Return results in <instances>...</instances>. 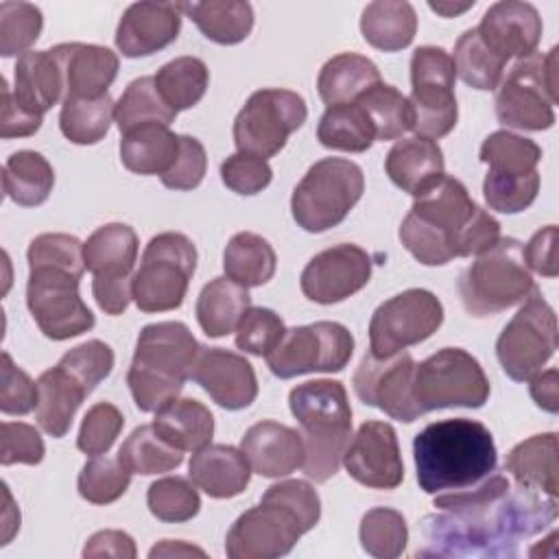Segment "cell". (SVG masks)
Here are the masks:
<instances>
[{"mask_svg":"<svg viewBox=\"0 0 559 559\" xmlns=\"http://www.w3.org/2000/svg\"><path fill=\"white\" fill-rule=\"evenodd\" d=\"M424 518V546L417 557H513L518 544L557 520V498L511 487L507 476L489 474L474 487L437 496Z\"/></svg>","mask_w":559,"mask_h":559,"instance_id":"cell-1","label":"cell"},{"mask_svg":"<svg viewBox=\"0 0 559 559\" xmlns=\"http://www.w3.org/2000/svg\"><path fill=\"white\" fill-rule=\"evenodd\" d=\"M400 240L417 262L441 266L493 247L500 240V223L472 201L459 179L443 175L415 197L400 225Z\"/></svg>","mask_w":559,"mask_h":559,"instance_id":"cell-2","label":"cell"},{"mask_svg":"<svg viewBox=\"0 0 559 559\" xmlns=\"http://www.w3.org/2000/svg\"><path fill=\"white\" fill-rule=\"evenodd\" d=\"M417 483L426 493L461 491L496 472L498 452L489 428L454 417L428 424L413 441Z\"/></svg>","mask_w":559,"mask_h":559,"instance_id":"cell-3","label":"cell"},{"mask_svg":"<svg viewBox=\"0 0 559 559\" xmlns=\"http://www.w3.org/2000/svg\"><path fill=\"white\" fill-rule=\"evenodd\" d=\"M201 345L181 321H157L142 328L127 384L142 413H155L173 402L188 378Z\"/></svg>","mask_w":559,"mask_h":559,"instance_id":"cell-4","label":"cell"},{"mask_svg":"<svg viewBox=\"0 0 559 559\" xmlns=\"http://www.w3.org/2000/svg\"><path fill=\"white\" fill-rule=\"evenodd\" d=\"M288 406L301 426L304 474L314 483L330 480L352 437V406L343 382L321 378L297 384L288 395Z\"/></svg>","mask_w":559,"mask_h":559,"instance_id":"cell-5","label":"cell"},{"mask_svg":"<svg viewBox=\"0 0 559 559\" xmlns=\"http://www.w3.org/2000/svg\"><path fill=\"white\" fill-rule=\"evenodd\" d=\"M114 352L107 343L92 338L68 349L61 360L37 380L35 417L39 428L61 439L83 400L111 373Z\"/></svg>","mask_w":559,"mask_h":559,"instance_id":"cell-6","label":"cell"},{"mask_svg":"<svg viewBox=\"0 0 559 559\" xmlns=\"http://www.w3.org/2000/svg\"><path fill=\"white\" fill-rule=\"evenodd\" d=\"M459 293L472 317H493L507 308L524 304L537 286L524 260V247L515 238H500L478 253L461 273Z\"/></svg>","mask_w":559,"mask_h":559,"instance_id":"cell-7","label":"cell"},{"mask_svg":"<svg viewBox=\"0 0 559 559\" xmlns=\"http://www.w3.org/2000/svg\"><path fill=\"white\" fill-rule=\"evenodd\" d=\"M362 190L365 175L356 162L343 157L319 159L293 190V218L301 229L321 234L345 221Z\"/></svg>","mask_w":559,"mask_h":559,"instance_id":"cell-8","label":"cell"},{"mask_svg":"<svg viewBox=\"0 0 559 559\" xmlns=\"http://www.w3.org/2000/svg\"><path fill=\"white\" fill-rule=\"evenodd\" d=\"M26 306L33 321L52 341H66L94 328V314L79 295L81 266L28 262Z\"/></svg>","mask_w":559,"mask_h":559,"instance_id":"cell-9","label":"cell"},{"mask_svg":"<svg viewBox=\"0 0 559 559\" xmlns=\"http://www.w3.org/2000/svg\"><path fill=\"white\" fill-rule=\"evenodd\" d=\"M557 52V46L546 55L533 52L509 70L496 92V116L504 127L544 131L555 124Z\"/></svg>","mask_w":559,"mask_h":559,"instance_id":"cell-10","label":"cell"},{"mask_svg":"<svg viewBox=\"0 0 559 559\" xmlns=\"http://www.w3.org/2000/svg\"><path fill=\"white\" fill-rule=\"evenodd\" d=\"M197 269V249L186 234L164 231L148 240L133 273V301L142 312H166L183 304Z\"/></svg>","mask_w":559,"mask_h":559,"instance_id":"cell-11","label":"cell"},{"mask_svg":"<svg viewBox=\"0 0 559 559\" xmlns=\"http://www.w3.org/2000/svg\"><path fill=\"white\" fill-rule=\"evenodd\" d=\"M413 397L421 413L452 406L480 408L489 400V380L472 354L443 347L415 365Z\"/></svg>","mask_w":559,"mask_h":559,"instance_id":"cell-12","label":"cell"},{"mask_svg":"<svg viewBox=\"0 0 559 559\" xmlns=\"http://www.w3.org/2000/svg\"><path fill=\"white\" fill-rule=\"evenodd\" d=\"M456 68L452 57L439 46H419L411 57V83L408 98L413 114V131L426 140H439L448 135L459 118L454 96Z\"/></svg>","mask_w":559,"mask_h":559,"instance_id":"cell-13","label":"cell"},{"mask_svg":"<svg viewBox=\"0 0 559 559\" xmlns=\"http://www.w3.org/2000/svg\"><path fill=\"white\" fill-rule=\"evenodd\" d=\"M138 234L124 223L100 225L83 242L85 269L94 275L92 293L98 308L111 317L122 314L133 299V264Z\"/></svg>","mask_w":559,"mask_h":559,"instance_id":"cell-14","label":"cell"},{"mask_svg":"<svg viewBox=\"0 0 559 559\" xmlns=\"http://www.w3.org/2000/svg\"><path fill=\"white\" fill-rule=\"evenodd\" d=\"M306 100L297 92L258 90L234 120V142L240 153L269 159L284 148L290 133L306 122Z\"/></svg>","mask_w":559,"mask_h":559,"instance_id":"cell-15","label":"cell"},{"mask_svg":"<svg viewBox=\"0 0 559 559\" xmlns=\"http://www.w3.org/2000/svg\"><path fill=\"white\" fill-rule=\"evenodd\" d=\"M557 314L550 304L533 293L496 341V356L502 371L515 380H531L555 356Z\"/></svg>","mask_w":559,"mask_h":559,"instance_id":"cell-16","label":"cell"},{"mask_svg":"<svg viewBox=\"0 0 559 559\" xmlns=\"http://www.w3.org/2000/svg\"><path fill=\"white\" fill-rule=\"evenodd\" d=\"M354 354L352 332L336 321H317L284 332L266 365L273 376L288 380L304 373L341 371Z\"/></svg>","mask_w":559,"mask_h":559,"instance_id":"cell-17","label":"cell"},{"mask_svg":"<svg viewBox=\"0 0 559 559\" xmlns=\"http://www.w3.org/2000/svg\"><path fill=\"white\" fill-rule=\"evenodd\" d=\"M443 323V306L426 288H408L382 301L369 321V354L386 358L432 336Z\"/></svg>","mask_w":559,"mask_h":559,"instance_id":"cell-18","label":"cell"},{"mask_svg":"<svg viewBox=\"0 0 559 559\" xmlns=\"http://www.w3.org/2000/svg\"><path fill=\"white\" fill-rule=\"evenodd\" d=\"M304 533L308 528L290 507L262 496L258 507L231 524L225 552L231 559H275L288 555Z\"/></svg>","mask_w":559,"mask_h":559,"instance_id":"cell-19","label":"cell"},{"mask_svg":"<svg viewBox=\"0 0 559 559\" xmlns=\"http://www.w3.org/2000/svg\"><path fill=\"white\" fill-rule=\"evenodd\" d=\"M415 365L408 352H397L386 358L365 354L352 378L358 400L397 421H415L424 415L413 397Z\"/></svg>","mask_w":559,"mask_h":559,"instance_id":"cell-20","label":"cell"},{"mask_svg":"<svg viewBox=\"0 0 559 559\" xmlns=\"http://www.w3.org/2000/svg\"><path fill=\"white\" fill-rule=\"evenodd\" d=\"M371 255L352 242L323 249L304 266L299 286L314 304H338L369 284Z\"/></svg>","mask_w":559,"mask_h":559,"instance_id":"cell-21","label":"cell"},{"mask_svg":"<svg viewBox=\"0 0 559 559\" xmlns=\"http://www.w3.org/2000/svg\"><path fill=\"white\" fill-rule=\"evenodd\" d=\"M343 465L365 487L395 489L404 480V463L393 426L386 421H365L349 441Z\"/></svg>","mask_w":559,"mask_h":559,"instance_id":"cell-22","label":"cell"},{"mask_svg":"<svg viewBox=\"0 0 559 559\" xmlns=\"http://www.w3.org/2000/svg\"><path fill=\"white\" fill-rule=\"evenodd\" d=\"M192 380L227 411L247 408L258 395V378L251 362L223 347H201Z\"/></svg>","mask_w":559,"mask_h":559,"instance_id":"cell-23","label":"cell"},{"mask_svg":"<svg viewBox=\"0 0 559 559\" xmlns=\"http://www.w3.org/2000/svg\"><path fill=\"white\" fill-rule=\"evenodd\" d=\"M476 31L483 44L500 59H522L533 55L542 39V17L531 2L502 0L485 11Z\"/></svg>","mask_w":559,"mask_h":559,"instance_id":"cell-24","label":"cell"},{"mask_svg":"<svg viewBox=\"0 0 559 559\" xmlns=\"http://www.w3.org/2000/svg\"><path fill=\"white\" fill-rule=\"evenodd\" d=\"M181 2H135L116 28V46L129 57L153 55L173 44L181 31Z\"/></svg>","mask_w":559,"mask_h":559,"instance_id":"cell-25","label":"cell"},{"mask_svg":"<svg viewBox=\"0 0 559 559\" xmlns=\"http://www.w3.org/2000/svg\"><path fill=\"white\" fill-rule=\"evenodd\" d=\"M50 50L63 74V100L103 96L118 74V55L105 46L70 41Z\"/></svg>","mask_w":559,"mask_h":559,"instance_id":"cell-26","label":"cell"},{"mask_svg":"<svg viewBox=\"0 0 559 559\" xmlns=\"http://www.w3.org/2000/svg\"><path fill=\"white\" fill-rule=\"evenodd\" d=\"M240 452L255 474L264 478H280L301 467L304 439L295 428L264 419L242 435Z\"/></svg>","mask_w":559,"mask_h":559,"instance_id":"cell-27","label":"cell"},{"mask_svg":"<svg viewBox=\"0 0 559 559\" xmlns=\"http://www.w3.org/2000/svg\"><path fill=\"white\" fill-rule=\"evenodd\" d=\"M15 103L31 116L44 118V114L63 100V74L55 52L48 50H28L17 57L15 63Z\"/></svg>","mask_w":559,"mask_h":559,"instance_id":"cell-28","label":"cell"},{"mask_svg":"<svg viewBox=\"0 0 559 559\" xmlns=\"http://www.w3.org/2000/svg\"><path fill=\"white\" fill-rule=\"evenodd\" d=\"M389 179L404 192L419 197L432 188L445 173L443 153L435 140L404 138L397 140L384 159Z\"/></svg>","mask_w":559,"mask_h":559,"instance_id":"cell-29","label":"cell"},{"mask_svg":"<svg viewBox=\"0 0 559 559\" xmlns=\"http://www.w3.org/2000/svg\"><path fill=\"white\" fill-rule=\"evenodd\" d=\"M190 480L210 498H234L249 485L251 467L245 454L225 443H207L188 463Z\"/></svg>","mask_w":559,"mask_h":559,"instance_id":"cell-30","label":"cell"},{"mask_svg":"<svg viewBox=\"0 0 559 559\" xmlns=\"http://www.w3.org/2000/svg\"><path fill=\"white\" fill-rule=\"evenodd\" d=\"M179 153V135L166 124L148 122L122 133L120 159L138 175H164Z\"/></svg>","mask_w":559,"mask_h":559,"instance_id":"cell-31","label":"cell"},{"mask_svg":"<svg viewBox=\"0 0 559 559\" xmlns=\"http://www.w3.org/2000/svg\"><path fill=\"white\" fill-rule=\"evenodd\" d=\"M155 432L177 450H201L214 435V417L205 404L192 397H175L153 419Z\"/></svg>","mask_w":559,"mask_h":559,"instance_id":"cell-32","label":"cell"},{"mask_svg":"<svg viewBox=\"0 0 559 559\" xmlns=\"http://www.w3.org/2000/svg\"><path fill=\"white\" fill-rule=\"evenodd\" d=\"M251 308V297L245 286L229 277L207 282L197 299V321L210 338H221L236 332L245 312Z\"/></svg>","mask_w":559,"mask_h":559,"instance_id":"cell-33","label":"cell"},{"mask_svg":"<svg viewBox=\"0 0 559 559\" xmlns=\"http://www.w3.org/2000/svg\"><path fill=\"white\" fill-rule=\"evenodd\" d=\"M376 83H380V70L371 59L356 52H341L323 63L317 90L321 100L332 107L354 103Z\"/></svg>","mask_w":559,"mask_h":559,"instance_id":"cell-34","label":"cell"},{"mask_svg":"<svg viewBox=\"0 0 559 559\" xmlns=\"http://www.w3.org/2000/svg\"><path fill=\"white\" fill-rule=\"evenodd\" d=\"M417 31V15L411 2L378 0L369 2L360 15L365 41L384 52H397L411 46Z\"/></svg>","mask_w":559,"mask_h":559,"instance_id":"cell-35","label":"cell"},{"mask_svg":"<svg viewBox=\"0 0 559 559\" xmlns=\"http://www.w3.org/2000/svg\"><path fill=\"white\" fill-rule=\"evenodd\" d=\"M504 469L518 480V485L539 489L557 498V435L542 432L518 443L507 461Z\"/></svg>","mask_w":559,"mask_h":559,"instance_id":"cell-36","label":"cell"},{"mask_svg":"<svg viewBox=\"0 0 559 559\" xmlns=\"http://www.w3.org/2000/svg\"><path fill=\"white\" fill-rule=\"evenodd\" d=\"M181 11L210 41L223 46L240 44L253 28V9L249 2L240 0L181 2Z\"/></svg>","mask_w":559,"mask_h":559,"instance_id":"cell-37","label":"cell"},{"mask_svg":"<svg viewBox=\"0 0 559 559\" xmlns=\"http://www.w3.org/2000/svg\"><path fill=\"white\" fill-rule=\"evenodd\" d=\"M52 186L55 170L37 151H17L2 166V190L22 207L41 205L50 197Z\"/></svg>","mask_w":559,"mask_h":559,"instance_id":"cell-38","label":"cell"},{"mask_svg":"<svg viewBox=\"0 0 559 559\" xmlns=\"http://www.w3.org/2000/svg\"><path fill=\"white\" fill-rule=\"evenodd\" d=\"M277 255L266 238L253 231H238L225 247L223 269L231 282L253 288L266 284L275 275Z\"/></svg>","mask_w":559,"mask_h":559,"instance_id":"cell-39","label":"cell"},{"mask_svg":"<svg viewBox=\"0 0 559 559\" xmlns=\"http://www.w3.org/2000/svg\"><path fill=\"white\" fill-rule=\"evenodd\" d=\"M317 138L325 148L362 153L376 142V131L365 109L354 100L328 107L319 120Z\"/></svg>","mask_w":559,"mask_h":559,"instance_id":"cell-40","label":"cell"},{"mask_svg":"<svg viewBox=\"0 0 559 559\" xmlns=\"http://www.w3.org/2000/svg\"><path fill=\"white\" fill-rule=\"evenodd\" d=\"M207 83V66L192 55L177 57L164 63L155 74V85L173 111L194 107L203 98Z\"/></svg>","mask_w":559,"mask_h":559,"instance_id":"cell-41","label":"cell"},{"mask_svg":"<svg viewBox=\"0 0 559 559\" xmlns=\"http://www.w3.org/2000/svg\"><path fill=\"white\" fill-rule=\"evenodd\" d=\"M118 459L131 474L151 476V474H164V472L177 469L183 461V454L181 450L164 441L155 432L153 424H146L135 428L124 439V443L118 450Z\"/></svg>","mask_w":559,"mask_h":559,"instance_id":"cell-42","label":"cell"},{"mask_svg":"<svg viewBox=\"0 0 559 559\" xmlns=\"http://www.w3.org/2000/svg\"><path fill=\"white\" fill-rule=\"evenodd\" d=\"M114 111L116 103L109 92L96 98H66L59 114V129L74 144H96L107 135Z\"/></svg>","mask_w":559,"mask_h":559,"instance_id":"cell-43","label":"cell"},{"mask_svg":"<svg viewBox=\"0 0 559 559\" xmlns=\"http://www.w3.org/2000/svg\"><path fill=\"white\" fill-rule=\"evenodd\" d=\"M177 111L168 107V103L162 98L155 76H140L127 85L122 96L116 103L114 120L120 129V133H127L129 129H135L140 124L159 122L170 124L175 120Z\"/></svg>","mask_w":559,"mask_h":559,"instance_id":"cell-44","label":"cell"},{"mask_svg":"<svg viewBox=\"0 0 559 559\" xmlns=\"http://www.w3.org/2000/svg\"><path fill=\"white\" fill-rule=\"evenodd\" d=\"M356 103L369 116L376 131V140H397L413 127L408 98L393 85L380 81L371 85L365 94H360Z\"/></svg>","mask_w":559,"mask_h":559,"instance_id":"cell-45","label":"cell"},{"mask_svg":"<svg viewBox=\"0 0 559 559\" xmlns=\"http://www.w3.org/2000/svg\"><path fill=\"white\" fill-rule=\"evenodd\" d=\"M478 157L483 164L489 166L487 173L522 177L537 170L542 148L524 135L511 131H493L480 144Z\"/></svg>","mask_w":559,"mask_h":559,"instance_id":"cell-46","label":"cell"},{"mask_svg":"<svg viewBox=\"0 0 559 559\" xmlns=\"http://www.w3.org/2000/svg\"><path fill=\"white\" fill-rule=\"evenodd\" d=\"M452 61L463 83L474 90H496L502 79V70L507 66L504 59L493 55L483 44L476 28H467L459 37Z\"/></svg>","mask_w":559,"mask_h":559,"instance_id":"cell-47","label":"cell"},{"mask_svg":"<svg viewBox=\"0 0 559 559\" xmlns=\"http://www.w3.org/2000/svg\"><path fill=\"white\" fill-rule=\"evenodd\" d=\"M362 550L378 559H393L406 550L408 526L400 511L373 507L360 520Z\"/></svg>","mask_w":559,"mask_h":559,"instance_id":"cell-48","label":"cell"},{"mask_svg":"<svg viewBox=\"0 0 559 559\" xmlns=\"http://www.w3.org/2000/svg\"><path fill=\"white\" fill-rule=\"evenodd\" d=\"M131 472L116 456H92L79 472V493L92 504L116 502L129 487Z\"/></svg>","mask_w":559,"mask_h":559,"instance_id":"cell-49","label":"cell"},{"mask_svg":"<svg viewBox=\"0 0 559 559\" xmlns=\"http://www.w3.org/2000/svg\"><path fill=\"white\" fill-rule=\"evenodd\" d=\"M148 511L162 522H188L201 509L194 483L181 476H166L155 480L146 491Z\"/></svg>","mask_w":559,"mask_h":559,"instance_id":"cell-50","label":"cell"},{"mask_svg":"<svg viewBox=\"0 0 559 559\" xmlns=\"http://www.w3.org/2000/svg\"><path fill=\"white\" fill-rule=\"evenodd\" d=\"M44 26L41 11L31 2L0 4V55H24L37 41Z\"/></svg>","mask_w":559,"mask_h":559,"instance_id":"cell-51","label":"cell"},{"mask_svg":"<svg viewBox=\"0 0 559 559\" xmlns=\"http://www.w3.org/2000/svg\"><path fill=\"white\" fill-rule=\"evenodd\" d=\"M539 192V173L522 175V177H509V175H496L487 173L483 181V197L489 210L502 212V214H518L526 210Z\"/></svg>","mask_w":559,"mask_h":559,"instance_id":"cell-52","label":"cell"},{"mask_svg":"<svg viewBox=\"0 0 559 559\" xmlns=\"http://www.w3.org/2000/svg\"><path fill=\"white\" fill-rule=\"evenodd\" d=\"M284 332L286 328L277 312L271 308L253 306L245 312L236 328V347L253 356H266L282 341Z\"/></svg>","mask_w":559,"mask_h":559,"instance_id":"cell-53","label":"cell"},{"mask_svg":"<svg viewBox=\"0 0 559 559\" xmlns=\"http://www.w3.org/2000/svg\"><path fill=\"white\" fill-rule=\"evenodd\" d=\"M122 426L124 415L120 413V408L114 406L111 402H98L85 413L81 421L76 448L90 456L105 454L114 445Z\"/></svg>","mask_w":559,"mask_h":559,"instance_id":"cell-54","label":"cell"},{"mask_svg":"<svg viewBox=\"0 0 559 559\" xmlns=\"http://www.w3.org/2000/svg\"><path fill=\"white\" fill-rule=\"evenodd\" d=\"M221 179L236 194H258L271 183L273 170L266 159L238 151L221 164Z\"/></svg>","mask_w":559,"mask_h":559,"instance_id":"cell-55","label":"cell"},{"mask_svg":"<svg viewBox=\"0 0 559 559\" xmlns=\"http://www.w3.org/2000/svg\"><path fill=\"white\" fill-rule=\"evenodd\" d=\"M207 168V155L203 144L192 135H179V153L173 166L162 175V183L170 190L197 188Z\"/></svg>","mask_w":559,"mask_h":559,"instance_id":"cell-56","label":"cell"},{"mask_svg":"<svg viewBox=\"0 0 559 559\" xmlns=\"http://www.w3.org/2000/svg\"><path fill=\"white\" fill-rule=\"evenodd\" d=\"M0 463L2 465H13V463H24V465H37L41 463L46 454V445L35 430V426L24 424V421H2L0 426Z\"/></svg>","mask_w":559,"mask_h":559,"instance_id":"cell-57","label":"cell"},{"mask_svg":"<svg viewBox=\"0 0 559 559\" xmlns=\"http://www.w3.org/2000/svg\"><path fill=\"white\" fill-rule=\"evenodd\" d=\"M37 406V382L20 369L9 352H2V389L0 411L4 415H26Z\"/></svg>","mask_w":559,"mask_h":559,"instance_id":"cell-58","label":"cell"},{"mask_svg":"<svg viewBox=\"0 0 559 559\" xmlns=\"http://www.w3.org/2000/svg\"><path fill=\"white\" fill-rule=\"evenodd\" d=\"M526 266L544 277H557V227L546 225L533 234L524 247Z\"/></svg>","mask_w":559,"mask_h":559,"instance_id":"cell-59","label":"cell"},{"mask_svg":"<svg viewBox=\"0 0 559 559\" xmlns=\"http://www.w3.org/2000/svg\"><path fill=\"white\" fill-rule=\"evenodd\" d=\"M44 118L31 116L28 111H24L15 98L13 92L7 83V79H2V118H0V135L4 140L9 138H26L33 135L39 127H41Z\"/></svg>","mask_w":559,"mask_h":559,"instance_id":"cell-60","label":"cell"},{"mask_svg":"<svg viewBox=\"0 0 559 559\" xmlns=\"http://www.w3.org/2000/svg\"><path fill=\"white\" fill-rule=\"evenodd\" d=\"M138 555L135 550V542L129 533L124 531H114V528H105L94 533L85 548H83V557L94 559V557H114V559H133Z\"/></svg>","mask_w":559,"mask_h":559,"instance_id":"cell-61","label":"cell"},{"mask_svg":"<svg viewBox=\"0 0 559 559\" xmlns=\"http://www.w3.org/2000/svg\"><path fill=\"white\" fill-rule=\"evenodd\" d=\"M557 389H559V371L557 369L539 371L531 378V397L535 400V404L539 408H544L548 413H557V408H559Z\"/></svg>","mask_w":559,"mask_h":559,"instance_id":"cell-62","label":"cell"},{"mask_svg":"<svg viewBox=\"0 0 559 559\" xmlns=\"http://www.w3.org/2000/svg\"><path fill=\"white\" fill-rule=\"evenodd\" d=\"M188 555H199V557H205V552L197 546H190L186 542H173V539H164L162 544L153 546L148 557L155 559V557H188Z\"/></svg>","mask_w":559,"mask_h":559,"instance_id":"cell-63","label":"cell"},{"mask_svg":"<svg viewBox=\"0 0 559 559\" xmlns=\"http://www.w3.org/2000/svg\"><path fill=\"white\" fill-rule=\"evenodd\" d=\"M428 7H430L435 13L443 15V17H452V15H459V13L467 11V9H472V7H474V0H472V2H465V4H452V2H430Z\"/></svg>","mask_w":559,"mask_h":559,"instance_id":"cell-64","label":"cell"}]
</instances>
